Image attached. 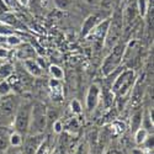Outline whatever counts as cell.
<instances>
[{
	"instance_id": "1",
	"label": "cell",
	"mask_w": 154,
	"mask_h": 154,
	"mask_svg": "<svg viewBox=\"0 0 154 154\" xmlns=\"http://www.w3.org/2000/svg\"><path fill=\"white\" fill-rule=\"evenodd\" d=\"M123 20H122V14L119 11H116L112 15V17H110V22H109V27H107V32H106V37H105V43L104 47H106L109 51L115 47L117 43H120L121 37L123 35Z\"/></svg>"
},
{
	"instance_id": "2",
	"label": "cell",
	"mask_w": 154,
	"mask_h": 154,
	"mask_svg": "<svg viewBox=\"0 0 154 154\" xmlns=\"http://www.w3.org/2000/svg\"><path fill=\"white\" fill-rule=\"evenodd\" d=\"M47 109L42 102H36L31 109V119H30V127L29 134H41L45 132L47 127Z\"/></svg>"
},
{
	"instance_id": "3",
	"label": "cell",
	"mask_w": 154,
	"mask_h": 154,
	"mask_svg": "<svg viewBox=\"0 0 154 154\" xmlns=\"http://www.w3.org/2000/svg\"><path fill=\"white\" fill-rule=\"evenodd\" d=\"M137 79L136 72L133 69H125L122 73L117 75L111 86V91L115 96L123 97L131 91V89Z\"/></svg>"
},
{
	"instance_id": "4",
	"label": "cell",
	"mask_w": 154,
	"mask_h": 154,
	"mask_svg": "<svg viewBox=\"0 0 154 154\" xmlns=\"http://www.w3.org/2000/svg\"><path fill=\"white\" fill-rule=\"evenodd\" d=\"M125 48H126V45L120 42L110 49L109 54L106 56V58L104 59L102 66H101V73L104 76L111 75L120 67V64L122 63L125 58Z\"/></svg>"
},
{
	"instance_id": "5",
	"label": "cell",
	"mask_w": 154,
	"mask_h": 154,
	"mask_svg": "<svg viewBox=\"0 0 154 154\" xmlns=\"http://www.w3.org/2000/svg\"><path fill=\"white\" fill-rule=\"evenodd\" d=\"M31 109H32V104H30V102H25V104L20 105L16 109V112L14 115L15 131L19 132L22 136L29 132L30 119H31Z\"/></svg>"
},
{
	"instance_id": "6",
	"label": "cell",
	"mask_w": 154,
	"mask_h": 154,
	"mask_svg": "<svg viewBox=\"0 0 154 154\" xmlns=\"http://www.w3.org/2000/svg\"><path fill=\"white\" fill-rule=\"evenodd\" d=\"M109 22H110V19H105L104 21H101L90 33H89V35L94 36V46L97 49H101L102 47H104L105 37H106V32H107V27H109Z\"/></svg>"
},
{
	"instance_id": "7",
	"label": "cell",
	"mask_w": 154,
	"mask_h": 154,
	"mask_svg": "<svg viewBox=\"0 0 154 154\" xmlns=\"http://www.w3.org/2000/svg\"><path fill=\"white\" fill-rule=\"evenodd\" d=\"M100 96H101V89L97 84H93L90 85L86 94V99H85V104H86V110L89 112H93L96 106L100 102Z\"/></svg>"
},
{
	"instance_id": "8",
	"label": "cell",
	"mask_w": 154,
	"mask_h": 154,
	"mask_svg": "<svg viewBox=\"0 0 154 154\" xmlns=\"http://www.w3.org/2000/svg\"><path fill=\"white\" fill-rule=\"evenodd\" d=\"M144 93V75H140L136 79L132 89H131V104L133 106H138L143 99Z\"/></svg>"
},
{
	"instance_id": "9",
	"label": "cell",
	"mask_w": 154,
	"mask_h": 154,
	"mask_svg": "<svg viewBox=\"0 0 154 154\" xmlns=\"http://www.w3.org/2000/svg\"><path fill=\"white\" fill-rule=\"evenodd\" d=\"M122 14V20H123V27H128L134 22V20L137 19L138 15V10L136 6V3L130 2L127 4V6L125 8V10L121 12Z\"/></svg>"
},
{
	"instance_id": "10",
	"label": "cell",
	"mask_w": 154,
	"mask_h": 154,
	"mask_svg": "<svg viewBox=\"0 0 154 154\" xmlns=\"http://www.w3.org/2000/svg\"><path fill=\"white\" fill-rule=\"evenodd\" d=\"M16 104L15 100L12 99L11 96H4V99L0 102V115L5 119H10L15 115L16 112Z\"/></svg>"
},
{
	"instance_id": "11",
	"label": "cell",
	"mask_w": 154,
	"mask_h": 154,
	"mask_svg": "<svg viewBox=\"0 0 154 154\" xmlns=\"http://www.w3.org/2000/svg\"><path fill=\"white\" fill-rule=\"evenodd\" d=\"M45 134L41 133V134H32L26 138L25 140V154H35L37 148L40 147V144L45 140Z\"/></svg>"
},
{
	"instance_id": "12",
	"label": "cell",
	"mask_w": 154,
	"mask_h": 154,
	"mask_svg": "<svg viewBox=\"0 0 154 154\" xmlns=\"http://www.w3.org/2000/svg\"><path fill=\"white\" fill-rule=\"evenodd\" d=\"M101 15L100 14H91L89 15L84 22H83V26H82V37H88L89 33H90L97 25L101 22Z\"/></svg>"
},
{
	"instance_id": "13",
	"label": "cell",
	"mask_w": 154,
	"mask_h": 154,
	"mask_svg": "<svg viewBox=\"0 0 154 154\" xmlns=\"http://www.w3.org/2000/svg\"><path fill=\"white\" fill-rule=\"evenodd\" d=\"M23 67L27 70V73H30L32 76H35V78H41V76L43 75V68L33 58L25 59L23 60Z\"/></svg>"
},
{
	"instance_id": "14",
	"label": "cell",
	"mask_w": 154,
	"mask_h": 154,
	"mask_svg": "<svg viewBox=\"0 0 154 154\" xmlns=\"http://www.w3.org/2000/svg\"><path fill=\"white\" fill-rule=\"evenodd\" d=\"M35 56V49L30 46V45H20V48L17 49V52H16V57L19 59H31L33 58Z\"/></svg>"
},
{
	"instance_id": "15",
	"label": "cell",
	"mask_w": 154,
	"mask_h": 154,
	"mask_svg": "<svg viewBox=\"0 0 154 154\" xmlns=\"http://www.w3.org/2000/svg\"><path fill=\"white\" fill-rule=\"evenodd\" d=\"M131 131L134 133L139 127H142L143 125V111L142 110H138L136 111L133 115H132V117H131Z\"/></svg>"
},
{
	"instance_id": "16",
	"label": "cell",
	"mask_w": 154,
	"mask_h": 154,
	"mask_svg": "<svg viewBox=\"0 0 154 154\" xmlns=\"http://www.w3.org/2000/svg\"><path fill=\"white\" fill-rule=\"evenodd\" d=\"M14 74V66L9 62H4L0 64V79H9Z\"/></svg>"
},
{
	"instance_id": "17",
	"label": "cell",
	"mask_w": 154,
	"mask_h": 154,
	"mask_svg": "<svg viewBox=\"0 0 154 154\" xmlns=\"http://www.w3.org/2000/svg\"><path fill=\"white\" fill-rule=\"evenodd\" d=\"M23 136L22 134H20L19 132H12L11 134H9V143H10V146L11 147H14V148H19V147H21L22 146V143H23V138H22Z\"/></svg>"
},
{
	"instance_id": "18",
	"label": "cell",
	"mask_w": 154,
	"mask_h": 154,
	"mask_svg": "<svg viewBox=\"0 0 154 154\" xmlns=\"http://www.w3.org/2000/svg\"><path fill=\"white\" fill-rule=\"evenodd\" d=\"M136 6L138 10V15L140 17H146L148 14L149 0H136Z\"/></svg>"
},
{
	"instance_id": "19",
	"label": "cell",
	"mask_w": 154,
	"mask_h": 154,
	"mask_svg": "<svg viewBox=\"0 0 154 154\" xmlns=\"http://www.w3.org/2000/svg\"><path fill=\"white\" fill-rule=\"evenodd\" d=\"M148 134H149L148 130H146L144 127H139L138 130L134 132V142H136V144H138V146L143 144V142L148 137Z\"/></svg>"
},
{
	"instance_id": "20",
	"label": "cell",
	"mask_w": 154,
	"mask_h": 154,
	"mask_svg": "<svg viewBox=\"0 0 154 154\" xmlns=\"http://www.w3.org/2000/svg\"><path fill=\"white\" fill-rule=\"evenodd\" d=\"M48 72L51 74V76H52L53 79H58V80H62L64 78V72L63 69L57 66V64H52V66L48 67Z\"/></svg>"
},
{
	"instance_id": "21",
	"label": "cell",
	"mask_w": 154,
	"mask_h": 154,
	"mask_svg": "<svg viewBox=\"0 0 154 154\" xmlns=\"http://www.w3.org/2000/svg\"><path fill=\"white\" fill-rule=\"evenodd\" d=\"M10 147L9 134L5 131H0V154H5Z\"/></svg>"
},
{
	"instance_id": "22",
	"label": "cell",
	"mask_w": 154,
	"mask_h": 154,
	"mask_svg": "<svg viewBox=\"0 0 154 154\" xmlns=\"http://www.w3.org/2000/svg\"><path fill=\"white\" fill-rule=\"evenodd\" d=\"M11 91V85L10 83L5 79V80H2L0 82V96H8Z\"/></svg>"
},
{
	"instance_id": "23",
	"label": "cell",
	"mask_w": 154,
	"mask_h": 154,
	"mask_svg": "<svg viewBox=\"0 0 154 154\" xmlns=\"http://www.w3.org/2000/svg\"><path fill=\"white\" fill-rule=\"evenodd\" d=\"M53 3L59 10H68L73 4V0H53Z\"/></svg>"
},
{
	"instance_id": "24",
	"label": "cell",
	"mask_w": 154,
	"mask_h": 154,
	"mask_svg": "<svg viewBox=\"0 0 154 154\" xmlns=\"http://www.w3.org/2000/svg\"><path fill=\"white\" fill-rule=\"evenodd\" d=\"M70 109H72V112L75 115H80L83 112V107H82V104L79 102V100H73L70 102Z\"/></svg>"
},
{
	"instance_id": "25",
	"label": "cell",
	"mask_w": 154,
	"mask_h": 154,
	"mask_svg": "<svg viewBox=\"0 0 154 154\" xmlns=\"http://www.w3.org/2000/svg\"><path fill=\"white\" fill-rule=\"evenodd\" d=\"M5 41H6L10 46H20V45H21V40H20L17 36H15L14 33L6 36V37H5Z\"/></svg>"
},
{
	"instance_id": "26",
	"label": "cell",
	"mask_w": 154,
	"mask_h": 154,
	"mask_svg": "<svg viewBox=\"0 0 154 154\" xmlns=\"http://www.w3.org/2000/svg\"><path fill=\"white\" fill-rule=\"evenodd\" d=\"M113 3H115V0H100V6L101 9H104L106 11H111Z\"/></svg>"
},
{
	"instance_id": "27",
	"label": "cell",
	"mask_w": 154,
	"mask_h": 154,
	"mask_svg": "<svg viewBox=\"0 0 154 154\" xmlns=\"http://www.w3.org/2000/svg\"><path fill=\"white\" fill-rule=\"evenodd\" d=\"M35 154H48V142H47V139H45L43 142L40 144V147L37 148Z\"/></svg>"
},
{
	"instance_id": "28",
	"label": "cell",
	"mask_w": 154,
	"mask_h": 154,
	"mask_svg": "<svg viewBox=\"0 0 154 154\" xmlns=\"http://www.w3.org/2000/svg\"><path fill=\"white\" fill-rule=\"evenodd\" d=\"M2 21L5 22V23H9V25H15L16 23V17L10 15V14H5V15L2 16Z\"/></svg>"
},
{
	"instance_id": "29",
	"label": "cell",
	"mask_w": 154,
	"mask_h": 154,
	"mask_svg": "<svg viewBox=\"0 0 154 154\" xmlns=\"http://www.w3.org/2000/svg\"><path fill=\"white\" fill-rule=\"evenodd\" d=\"M53 131L57 133V134H60L62 132H63V122L58 119V120H56L54 122H53Z\"/></svg>"
},
{
	"instance_id": "30",
	"label": "cell",
	"mask_w": 154,
	"mask_h": 154,
	"mask_svg": "<svg viewBox=\"0 0 154 154\" xmlns=\"http://www.w3.org/2000/svg\"><path fill=\"white\" fill-rule=\"evenodd\" d=\"M143 144H144L146 149L153 150V136H149V134H148V137L146 138V140L143 142Z\"/></svg>"
},
{
	"instance_id": "31",
	"label": "cell",
	"mask_w": 154,
	"mask_h": 154,
	"mask_svg": "<svg viewBox=\"0 0 154 154\" xmlns=\"http://www.w3.org/2000/svg\"><path fill=\"white\" fill-rule=\"evenodd\" d=\"M14 32H12L11 30H9L8 27H5V26H2V25H0V36H9V35H12Z\"/></svg>"
},
{
	"instance_id": "32",
	"label": "cell",
	"mask_w": 154,
	"mask_h": 154,
	"mask_svg": "<svg viewBox=\"0 0 154 154\" xmlns=\"http://www.w3.org/2000/svg\"><path fill=\"white\" fill-rule=\"evenodd\" d=\"M79 126H78V121H76V119H73V120H70V122H69V125L66 127V128H68V130H75V128H78Z\"/></svg>"
},
{
	"instance_id": "33",
	"label": "cell",
	"mask_w": 154,
	"mask_h": 154,
	"mask_svg": "<svg viewBox=\"0 0 154 154\" xmlns=\"http://www.w3.org/2000/svg\"><path fill=\"white\" fill-rule=\"evenodd\" d=\"M8 57V49H4V48H0V58H6Z\"/></svg>"
},
{
	"instance_id": "34",
	"label": "cell",
	"mask_w": 154,
	"mask_h": 154,
	"mask_svg": "<svg viewBox=\"0 0 154 154\" xmlns=\"http://www.w3.org/2000/svg\"><path fill=\"white\" fill-rule=\"evenodd\" d=\"M132 154H144V152L139 148H134V149H132Z\"/></svg>"
},
{
	"instance_id": "35",
	"label": "cell",
	"mask_w": 154,
	"mask_h": 154,
	"mask_svg": "<svg viewBox=\"0 0 154 154\" xmlns=\"http://www.w3.org/2000/svg\"><path fill=\"white\" fill-rule=\"evenodd\" d=\"M20 3L23 4V5H27L29 4V0H20Z\"/></svg>"
}]
</instances>
